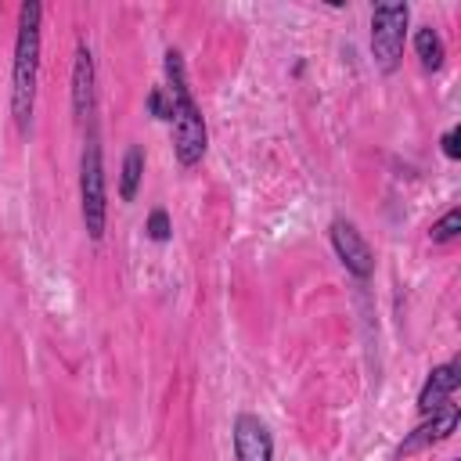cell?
Wrapping results in <instances>:
<instances>
[{
	"mask_svg": "<svg viewBox=\"0 0 461 461\" xmlns=\"http://www.w3.org/2000/svg\"><path fill=\"white\" fill-rule=\"evenodd\" d=\"M40 18L43 7L36 0L22 4L18 11V40H14V65H11V115L22 133H29L32 104H36V76H40Z\"/></svg>",
	"mask_w": 461,
	"mask_h": 461,
	"instance_id": "cell-1",
	"label": "cell"
},
{
	"mask_svg": "<svg viewBox=\"0 0 461 461\" xmlns=\"http://www.w3.org/2000/svg\"><path fill=\"white\" fill-rule=\"evenodd\" d=\"M166 94L173 101V151L180 166H194L202 162L205 148H209V130L202 119V108L194 104L191 90H187V76H184V58L180 50H166Z\"/></svg>",
	"mask_w": 461,
	"mask_h": 461,
	"instance_id": "cell-2",
	"label": "cell"
},
{
	"mask_svg": "<svg viewBox=\"0 0 461 461\" xmlns=\"http://www.w3.org/2000/svg\"><path fill=\"white\" fill-rule=\"evenodd\" d=\"M407 18H411V7L400 0L375 4V11H371V54L382 72H396V65L403 58Z\"/></svg>",
	"mask_w": 461,
	"mask_h": 461,
	"instance_id": "cell-3",
	"label": "cell"
},
{
	"mask_svg": "<svg viewBox=\"0 0 461 461\" xmlns=\"http://www.w3.org/2000/svg\"><path fill=\"white\" fill-rule=\"evenodd\" d=\"M79 198H83V223L94 241L104 234V212H108V194H104V166H101V144L90 137L83 148L79 162Z\"/></svg>",
	"mask_w": 461,
	"mask_h": 461,
	"instance_id": "cell-4",
	"label": "cell"
},
{
	"mask_svg": "<svg viewBox=\"0 0 461 461\" xmlns=\"http://www.w3.org/2000/svg\"><path fill=\"white\" fill-rule=\"evenodd\" d=\"M331 245H335L339 259L346 263V270H349L353 277H371V270H375L371 249H367V241L360 238V230H357L349 220H335V223H331Z\"/></svg>",
	"mask_w": 461,
	"mask_h": 461,
	"instance_id": "cell-5",
	"label": "cell"
},
{
	"mask_svg": "<svg viewBox=\"0 0 461 461\" xmlns=\"http://www.w3.org/2000/svg\"><path fill=\"white\" fill-rule=\"evenodd\" d=\"M274 457V439L267 425L256 414H238L234 418V461H270Z\"/></svg>",
	"mask_w": 461,
	"mask_h": 461,
	"instance_id": "cell-6",
	"label": "cell"
},
{
	"mask_svg": "<svg viewBox=\"0 0 461 461\" xmlns=\"http://www.w3.org/2000/svg\"><path fill=\"white\" fill-rule=\"evenodd\" d=\"M457 418H461V411L454 407V403H443L439 411H432V421H425V425H418L403 443H400V457L403 454H414V450H425V447H432V443H439V439H447L454 429H457Z\"/></svg>",
	"mask_w": 461,
	"mask_h": 461,
	"instance_id": "cell-7",
	"label": "cell"
},
{
	"mask_svg": "<svg viewBox=\"0 0 461 461\" xmlns=\"http://www.w3.org/2000/svg\"><path fill=\"white\" fill-rule=\"evenodd\" d=\"M72 108L79 122L94 119V58L83 43L76 47V65H72Z\"/></svg>",
	"mask_w": 461,
	"mask_h": 461,
	"instance_id": "cell-8",
	"label": "cell"
},
{
	"mask_svg": "<svg viewBox=\"0 0 461 461\" xmlns=\"http://www.w3.org/2000/svg\"><path fill=\"white\" fill-rule=\"evenodd\" d=\"M457 382H461V367L454 360L432 367L429 378H425V385H421V393H418V411H425V414L429 411H439L450 400V393L457 389Z\"/></svg>",
	"mask_w": 461,
	"mask_h": 461,
	"instance_id": "cell-9",
	"label": "cell"
},
{
	"mask_svg": "<svg viewBox=\"0 0 461 461\" xmlns=\"http://www.w3.org/2000/svg\"><path fill=\"white\" fill-rule=\"evenodd\" d=\"M414 50H418V58H421V65L425 68H439L443 65V58H447V47H443V40H439V32L432 29V25H421L418 32H414Z\"/></svg>",
	"mask_w": 461,
	"mask_h": 461,
	"instance_id": "cell-10",
	"label": "cell"
},
{
	"mask_svg": "<svg viewBox=\"0 0 461 461\" xmlns=\"http://www.w3.org/2000/svg\"><path fill=\"white\" fill-rule=\"evenodd\" d=\"M140 173H144V151H140V148H130L126 158H122V184H119L122 202H133V198H137Z\"/></svg>",
	"mask_w": 461,
	"mask_h": 461,
	"instance_id": "cell-11",
	"label": "cell"
},
{
	"mask_svg": "<svg viewBox=\"0 0 461 461\" xmlns=\"http://www.w3.org/2000/svg\"><path fill=\"white\" fill-rule=\"evenodd\" d=\"M461 234V209H450L443 220H436L432 223V230H429V238L432 241H454Z\"/></svg>",
	"mask_w": 461,
	"mask_h": 461,
	"instance_id": "cell-12",
	"label": "cell"
},
{
	"mask_svg": "<svg viewBox=\"0 0 461 461\" xmlns=\"http://www.w3.org/2000/svg\"><path fill=\"white\" fill-rule=\"evenodd\" d=\"M148 112H151L155 119H173V101H166V90H162V86H155V90L148 94Z\"/></svg>",
	"mask_w": 461,
	"mask_h": 461,
	"instance_id": "cell-13",
	"label": "cell"
},
{
	"mask_svg": "<svg viewBox=\"0 0 461 461\" xmlns=\"http://www.w3.org/2000/svg\"><path fill=\"white\" fill-rule=\"evenodd\" d=\"M144 230H148L151 241H166V238H169V216H166V209H155V212L148 216V227H144Z\"/></svg>",
	"mask_w": 461,
	"mask_h": 461,
	"instance_id": "cell-14",
	"label": "cell"
},
{
	"mask_svg": "<svg viewBox=\"0 0 461 461\" xmlns=\"http://www.w3.org/2000/svg\"><path fill=\"white\" fill-rule=\"evenodd\" d=\"M457 140H461V130H447L443 133V155L447 158H461V144Z\"/></svg>",
	"mask_w": 461,
	"mask_h": 461,
	"instance_id": "cell-15",
	"label": "cell"
}]
</instances>
